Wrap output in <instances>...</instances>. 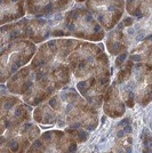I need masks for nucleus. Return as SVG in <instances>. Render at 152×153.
<instances>
[{
  "label": "nucleus",
  "mask_w": 152,
  "mask_h": 153,
  "mask_svg": "<svg viewBox=\"0 0 152 153\" xmlns=\"http://www.w3.org/2000/svg\"><path fill=\"white\" fill-rule=\"evenodd\" d=\"M124 133H132V126H126V127L124 128Z\"/></svg>",
  "instance_id": "nucleus-1"
},
{
  "label": "nucleus",
  "mask_w": 152,
  "mask_h": 153,
  "mask_svg": "<svg viewBox=\"0 0 152 153\" xmlns=\"http://www.w3.org/2000/svg\"><path fill=\"white\" fill-rule=\"evenodd\" d=\"M124 134H125V133H124V130H119V131L117 133V137H119V138H121V137L124 136Z\"/></svg>",
  "instance_id": "nucleus-2"
},
{
  "label": "nucleus",
  "mask_w": 152,
  "mask_h": 153,
  "mask_svg": "<svg viewBox=\"0 0 152 153\" xmlns=\"http://www.w3.org/2000/svg\"><path fill=\"white\" fill-rule=\"evenodd\" d=\"M126 152L127 153H132V149H130V147H127V149H126Z\"/></svg>",
  "instance_id": "nucleus-3"
},
{
  "label": "nucleus",
  "mask_w": 152,
  "mask_h": 153,
  "mask_svg": "<svg viewBox=\"0 0 152 153\" xmlns=\"http://www.w3.org/2000/svg\"><path fill=\"white\" fill-rule=\"evenodd\" d=\"M103 142H105V137H102V140H100V143H103Z\"/></svg>",
  "instance_id": "nucleus-4"
}]
</instances>
